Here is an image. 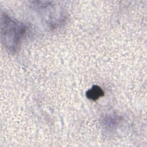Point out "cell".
I'll list each match as a JSON object with an SVG mask.
<instances>
[{
	"mask_svg": "<svg viewBox=\"0 0 147 147\" xmlns=\"http://www.w3.org/2000/svg\"><path fill=\"white\" fill-rule=\"evenodd\" d=\"M26 32V26L6 14H2L1 20V41L6 49L16 52Z\"/></svg>",
	"mask_w": 147,
	"mask_h": 147,
	"instance_id": "obj_1",
	"label": "cell"
},
{
	"mask_svg": "<svg viewBox=\"0 0 147 147\" xmlns=\"http://www.w3.org/2000/svg\"><path fill=\"white\" fill-rule=\"evenodd\" d=\"M105 95L103 90L97 85L92 86L91 88L87 91L86 95L87 98L90 100L95 101Z\"/></svg>",
	"mask_w": 147,
	"mask_h": 147,
	"instance_id": "obj_2",
	"label": "cell"
}]
</instances>
